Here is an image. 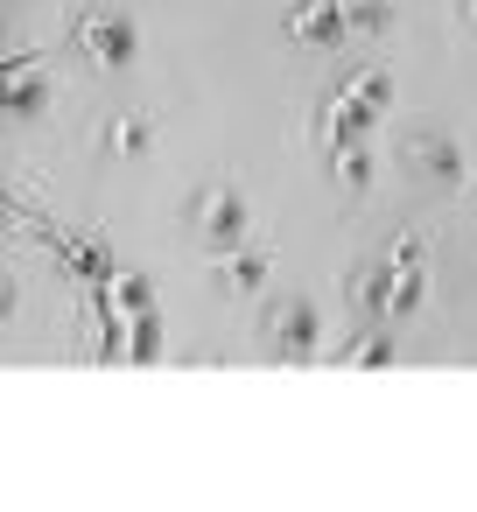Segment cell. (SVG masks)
I'll return each mask as SVG.
<instances>
[{
    "instance_id": "obj_1",
    "label": "cell",
    "mask_w": 477,
    "mask_h": 512,
    "mask_svg": "<svg viewBox=\"0 0 477 512\" xmlns=\"http://www.w3.org/2000/svg\"><path fill=\"white\" fill-rule=\"evenodd\" d=\"M267 344H274L281 365H309V358L323 351V316H316L309 302H281V309L267 316Z\"/></svg>"
},
{
    "instance_id": "obj_2",
    "label": "cell",
    "mask_w": 477,
    "mask_h": 512,
    "mask_svg": "<svg viewBox=\"0 0 477 512\" xmlns=\"http://www.w3.org/2000/svg\"><path fill=\"white\" fill-rule=\"evenodd\" d=\"M78 50L99 64V71H127L141 57V36L127 22H106V15H78Z\"/></svg>"
},
{
    "instance_id": "obj_3",
    "label": "cell",
    "mask_w": 477,
    "mask_h": 512,
    "mask_svg": "<svg viewBox=\"0 0 477 512\" xmlns=\"http://www.w3.org/2000/svg\"><path fill=\"white\" fill-rule=\"evenodd\" d=\"M372 127H379V113H372V106H358V99H344V92H330V106L316 113V134H323V148L372 141Z\"/></svg>"
},
{
    "instance_id": "obj_4",
    "label": "cell",
    "mask_w": 477,
    "mask_h": 512,
    "mask_svg": "<svg viewBox=\"0 0 477 512\" xmlns=\"http://www.w3.org/2000/svg\"><path fill=\"white\" fill-rule=\"evenodd\" d=\"M288 36L309 43V50H330V43H344V8H337V0H295V8H288Z\"/></svg>"
},
{
    "instance_id": "obj_5",
    "label": "cell",
    "mask_w": 477,
    "mask_h": 512,
    "mask_svg": "<svg viewBox=\"0 0 477 512\" xmlns=\"http://www.w3.org/2000/svg\"><path fill=\"white\" fill-rule=\"evenodd\" d=\"M197 232L225 253V246H239L246 239V197H232V190H211L204 197V211H197Z\"/></svg>"
},
{
    "instance_id": "obj_6",
    "label": "cell",
    "mask_w": 477,
    "mask_h": 512,
    "mask_svg": "<svg viewBox=\"0 0 477 512\" xmlns=\"http://www.w3.org/2000/svg\"><path fill=\"white\" fill-rule=\"evenodd\" d=\"M211 274H218V288H232V295H260L267 274H274V260H267V253H246V239H239V246H225V253L211 260Z\"/></svg>"
},
{
    "instance_id": "obj_7",
    "label": "cell",
    "mask_w": 477,
    "mask_h": 512,
    "mask_svg": "<svg viewBox=\"0 0 477 512\" xmlns=\"http://www.w3.org/2000/svg\"><path fill=\"white\" fill-rule=\"evenodd\" d=\"M36 106H43V64H36V57H22V64L0 71V120L36 113Z\"/></svg>"
},
{
    "instance_id": "obj_8",
    "label": "cell",
    "mask_w": 477,
    "mask_h": 512,
    "mask_svg": "<svg viewBox=\"0 0 477 512\" xmlns=\"http://www.w3.org/2000/svg\"><path fill=\"white\" fill-rule=\"evenodd\" d=\"M106 309L127 323V316H148L155 309V281L148 274H106Z\"/></svg>"
},
{
    "instance_id": "obj_9",
    "label": "cell",
    "mask_w": 477,
    "mask_h": 512,
    "mask_svg": "<svg viewBox=\"0 0 477 512\" xmlns=\"http://www.w3.org/2000/svg\"><path fill=\"white\" fill-rule=\"evenodd\" d=\"M407 155H414L428 176H442V183H463V176H470V169H463V155H456V141H442V134H421Z\"/></svg>"
},
{
    "instance_id": "obj_10",
    "label": "cell",
    "mask_w": 477,
    "mask_h": 512,
    "mask_svg": "<svg viewBox=\"0 0 477 512\" xmlns=\"http://www.w3.org/2000/svg\"><path fill=\"white\" fill-rule=\"evenodd\" d=\"M330 176H337L344 190H372L379 162H372V148H365V141H351V148H330Z\"/></svg>"
},
{
    "instance_id": "obj_11",
    "label": "cell",
    "mask_w": 477,
    "mask_h": 512,
    "mask_svg": "<svg viewBox=\"0 0 477 512\" xmlns=\"http://www.w3.org/2000/svg\"><path fill=\"white\" fill-rule=\"evenodd\" d=\"M344 8V36L358 29V36H386L393 29V0H337Z\"/></svg>"
},
{
    "instance_id": "obj_12",
    "label": "cell",
    "mask_w": 477,
    "mask_h": 512,
    "mask_svg": "<svg viewBox=\"0 0 477 512\" xmlns=\"http://www.w3.org/2000/svg\"><path fill=\"white\" fill-rule=\"evenodd\" d=\"M337 92H344V99H358V106H372V113H386V106H393V78H386V71H351Z\"/></svg>"
},
{
    "instance_id": "obj_13",
    "label": "cell",
    "mask_w": 477,
    "mask_h": 512,
    "mask_svg": "<svg viewBox=\"0 0 477 512\" xmlns=\"http://www.w3.org/2000/svg\"><path fill=\"white\" fill-rule=\"evenodd\" d=\"M57 246H64V267H71V274H85V281H106V274H113V260H106L99 239H57Z\"/></svg>"
},
{
    "instance_id": "obj_14",
    "label": "cell",
    "mask_w": 477,
    "mask_h": 512,
    "mask_svg": "<svg viewBox=\"0 0 477 512\" xmlns=\"http://www.w3.org/2000/svg\"><path fill=\"white\" fill-rule=\"evenodd\" d=\"M337 358L344 365H393V337L386 330H358L351 344H337Z\"/></svg>"
},
{
    "instance_id": "obj_15",
    "label": "cell",
    "mask_w": 477,
    "mask_h": 512,
    "mask_svg": "<svg viewBox=\"0 0 477 512\" xmlns=\"http://www.w3.org/2000/svg\"><path fill=\"white\" fill-rule=\"evenodd\" d=\"M344 295H351L365 316H386V267H365V274H351V281H344Z\"/></svg>"
},
{
    "instance_id": "obj_16",
    "label": "cell",
    "mask_w": 477,
    "mask_h": 512,
    "mask_svg": "<svg viewBox=\"0 0 477 512\" xmlns=\"http://www.w3.org/2000/svg\"><path fill=\"white\" fill-rule=\"evenodd\" d=\"M155 351H162V323H155V309H148V316H127V358L148 365Z\"/></svg>"
},
{
    "instance_id": "obj_17",
    "label": "cell",
    "mask_w": 477,
    "mask_h": 512,
    "mask_svg": "<svg viewBox=\"0 0 477 512\" xmlns=\"http://www.w3.org/2000/svg\"><path fill=\"white\" fill-rule=\"evenodd\" d=\"M106 148H113V155H141V148H148V120H141V113H120V120L106 127Z\"/></svg>"
},
{
    "instance_id": "obj_18",
    "label": "cell",
    "mask_w": 477,
    "mask_h": 512,
    "mask_svg": "<svg viewBox=\"0 0 477 512\" xmlns=\"http://www.w3.org/2000/svg\"><path fill=\"white\" fill-rule=\"evenodd\" d=\"M463 22H470V29H477V0H463Z\"/></svg>"
},
{
    "instance_id": "obj_19",
    "label": "cell",
    "mask_w": 477,
    "mask_h": 512,
    "mask_svg": "<svg viewBox=\"0 0 477 512\" xmlns=\"http://www.w3.org/2000/svg\"><path fill=\"white\" fill-rule=\"evenodd\" d=\"M8 302H15V295H8V281H0V316H8Z\"/></svg>"
},
{
    "instance_id": "obj_20",
    "label": "cell",
    "mask_w": 477,
    "mask_h": 512,
    "mask_svg": "<svg viewBox=\"0 0 477 512\" xmlns=\"http://www.w3.org/2000/svg\"><path fill=\"white\" fill-rule=\"evenodd\" d=\"M0 29H8V22H0Z\"/></svg>"
}]
</instances>
